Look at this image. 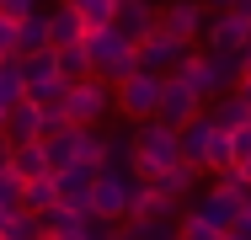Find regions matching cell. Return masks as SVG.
<instances>
[{
    "mask_svg": "<svg viewBox=\"0 0 251 240\" xmlns=\"http://www.w3.org/2000/svg\"><path fill=\"white\" fill-rule=\"evenodd\" d=\"M230 235H235V240H251V203H246V208H241V219L230 224Z\"/></svg>",
    "mask_w": 251,
    "mask_h": 240,
    "instance_id": "cell-29",
    "label": "cell"
},
{
    "mask_svg": "<svg viewBox=\"0 0 251 240\" xmlns=\"http://www.w3.org/2000/svg\"><path fill=\"white\" fill-rule=\"evenodd\" d=\"M176 160H182V134H176L171 123H160V118H145L139 134H134V155H128L134 176H160V171L176 166Z\"/></svg>",
    "mask_w": 251,
    "mask_h": 240,
    "instance_id": "cell-2",
    "label": "cell"
},
{
    "mask_svg": "<svg viewBox=\"0 0 251 240\" xmlns=\"http://www.w3.org/2000/svg\"><path fill=\"white\" fill-rule=\"evenodd\" d=\"M160 80H166V75H160V70H145V64H139V70H128V75L112 86V107H118L123 118H139V123H145V118H155Z\"/></svg>",
    "mask_w": 251,
    "mask_h": 240,
    "instance_id": "cell-3",
    "label": "cell"
},
{
    "mask_svg": "<svg viewBox=\"0 0 251 240\" xmlns=\"http://www.w3.org/2000/svg\"><path fill=\"white\" fill-rule=\"evenodd\" d=\"M155 16H160V11H155L150 0H118V11H112V27H118V32H128V38L139 43V38L155 27Z\"/></svg>",
    "mask_w": 251,
    "mask_h": 240,
    "instance_id": "cell-12",
    "label": "cell"
},
{
    "mask_svg": "<svg viewBox=\"0 0 251 240\" xmlns=\"http://www.w3.org/2000/svg\"><path fill=\"white\" fill-rule=\"evenodd\" d=\"M53 203H59V182H53V171H43V176H27V182H22V208L43 214V208H53Z\"/></svg>",
    "mask_w": 251,
    "mask_h": 240,
    "instance_id": "cell-18",
    "label": "cell"
},
{
    "mask_svg": "<svg viewBox=\"0 0 251 240\" xmlns=\"http://www.w3.org/2000/svg\"><path fill=\"white\" fill-rule=\"evenodd\" d=\"M5 166H11L22 182H27V176H43V171H53V166H49V149H43V139H22V144H11Z\"/></svg>",
    "mask_w": 251,
    "mask_h": 240,
    "instance_id": "cell-13",
    "label": "cell"
},
{
    "mask_svg": "<svg viewBox=\"0 0 251 240\" xmlns=\"http://www.w3.org/2000/svg\"><path fill=\"white\" fill-rule=\"evenodd\" d=\"M0 59H5V53H0Z\"/></svg>",
    "mask_w": 251,
    "mask_h": 240,
    "instance_id": "cell-34",
    "label": "cell"
},
{
    "mask_svg": "<svg viewBox=\"0 0 251 240\" xmlns=\"http://www.w3.org/2000/svg\"><path fill=\"white\" fill-rule=\"evenodd\" d=\"M5 155H11V144H5V134H0V166H5Z\"/></svg>",
    "mask_w": 251,
    "mask_h": 240,
    "instance_id": "cell-31",
    "label": "cell"
},
{
    "mask_svg": "<svg viewBox=\"0 0 251 240\" xmlns=\"http://www.w3.org/2000/svg\"><path fill=\"white\" fill-rule=\"evenodd\" d=\"M198 171H203V166H193V160H176V166H166V171H160V176H150V182L166 192L171 203H176V197H187V192L198 187Z\"/></svg>",
    "mask_w": 251,
    "mask_h": 240,
    "instance_id": "cell-15",
    "label": "cell"
},
{
    "mask_svg": "<svg viewBox=\"0 0 251 240\" xmlns=\"http://www.w3.org/2000/svg\"><path fill=\"white\" fill-rule=\"evenodd\" d=\"M5 112H11V107H0V128H5Z\"/></svg>",
    "mask_w": 251,
    "mask_h": 240,
    "instance_id": "cell-33",
    "label": "cell"
},
{
    "mask_svg": "<svg viewBox=\"0 0 251 240\" xmlns=\"http://www.w3.org/2000/svg\"><path fill=\"white\" fill-rule=\"evenodd\" d=\"M43 48H53L49 16H43V11H32V16H22V22H16V53H43Z\"/></svg>",
    "mask_w": 251,
    "mask_h": 240,
    "instance_id": "cell-16",
    "label": "cell"
},
{
    "mask_svg": "<svg viewBox=\"0 0 251 240\" xmlns=\"http://www.w3.org/2000/svg\"><path fill=\"white\" fill-rule=\"evenodd\" d=\"M187 48H193L187 38H176V32H171V27H166V22L155 16V27L145 32V38H139V64H145V70H160V75H166V70H176V64L187 59Z\"/></svg>",
    "mask_w": 251,
    "mask_h": 240,
    "instance_id": "cell-7",
    "label": "cell"
},
{
    "mask_svg": "<svg viewBox=\"0 0 251 240\" xmlns=\"http://www.w3.org/2000/svg\"><path fill=\"white\" fill-rule=\"evenodd\" d=\"M22 86H27V96L32 101H43V107H53V101H64V75H59V64H53V48H43V53H22Z\"/></svg>",
    "mask_w": 251,
    "mask_h": 240,
    "instance_id": "cell-5",
    "label": "cell"
},
{
    "mask_svg": "<svg viewBox=\"0 0 251 240\" xmlns=\"http://www.w3.org/2000/svg\"><path fill=\"white\" fill-rule=\"evenodd\" d=\"M235 96L246 101V112H251V70H241V80H235Z\"/></svg>",
    "mask_w": 251,
    "mask_h": 240,
    "instance_id": "cell-30",
    "label": "cell"
},
{
    "mask_svg": "<svg viewBox=\"0 0 251 240\" xmlns=\"http://www.w3.org/2000/svg\"><path fill=\"white\" fill-rule=\"evenodd\" d=\"M203 32H208V48L246 53V43H251V16H241V11H219V16L203 22Z\"/></svg>",
    "mask_w": 251,
    "mask_h": 240,
    "instance_id": "cell-10",
    "label": "cell"
},
{
    "mask_svg": "<svg viewBox=\"0 0 251 240\" xmlns=\"http://www.w3.org/2000/svg\"><path fill=\"white\" fill-rule=\"evenodd\" d=\"M182 235H193V240H219V230H214V224H208V219H203L198 208H193V214H187V219H182Z\"/></svg>",
    "mask_w": 251,
    "mask_h": 240,
    "instance_id": "cell-26",
    "label": "cell"
},
{
    "mask_svg": "<svg viewBox=\"0 0 251 240\" xmlns=\"http://www.w3.org/2000/svg\"><path fill=\"white\" fill-rule=\"evenodd\" d=\"M0 208H22V176L11 166H0Z\"/></svg>",
    "mask_w": 251,
    "mask_h": 240,
    "instance_id": "cell-25",
    "label": "cell"
},
{
    "mask_svg": "<svg viewBox=\"0 0 251 240\" xmlns=\"http://www.w3.org/2000/svg\"><path fill=\"white\" fill-rule=\"evenodd\" d=\"M86 53H91V75L101 80H123L128 70H139V43L128 38V32H118L112 22L107 27H86Z\"/></svg>",
    "mask_w": 251,
    "mask_h": 240,
    "instance_id": "cell-1",
    "label": "cell"
},
{
    "mask_svg": "<svg viewBox=\"0 0 251 240\" xmlns=\"http://www.w3.org/2000/svg\"><path fill=\"white\" fill-rule=\"evenodd\" d=\"M203 112V96L182 80V75H171L166 70V80H160V101H155V118L160 123H171V128H182L187 118H198Z\"/></svg>",
    "mask_w": 251,
    "mask_h": 240,
    "instance_id": "cell-8",
    "label": "cell"
},
{
    "mask_svg": "<svg viewBox=\"0 0 251 240\" xmlns=\"http://www.w3.org/2000/svg\"><path fill=\"white\" fill-rule=\"evenodd\" d=\"M75 160H91V166H101V160H107V139L97 134V123H80V139H75Z\"/></svg>",
    "mask_w": 251,
    "mask_h": 240,
    "instance_id": "cell-23",
    "label": "cell"
},
{
    "mask_svg": "<svg viewBox=\"0 0 251 240\" xmlns=\"http://www.w3.org/2000/svg\"><path fill=\"white\" fill-rule=\"evenodd\" d=\"M75 139H80V123H59L53 134H43V149H49V166H70L75 160Z\"/></svg>",
    "mask_w": 251,
    "mask_h": 240,
    "instance_id": "cell-17",
    "label": "cell"
},
{
    "mask_svg": "<svg viewBox=\"0 0 251 240\" xmlns=\"http://www.w3.org/2000/svg\"><path fill=\"white\" fill-rule=\"evenodd\" d=\"M49 38H53V48L86 38V22H80V11H75V5H59V11L49 16Z\"/></svg>",
    "mask_w": 251,
    "mask_h": 240,
    "instance_id": "cell-21",
    "label": "cell"
},
{
    "mask_svg": "<svg viewBox=\"0 0 251 240\" xmlns=\"http://www.w3.org/2000/svg\"><path fill=\"white\" fill-rule=\"evenodd\" d=\"M112 112V80L101 75H80L64 86V118L70 123H101Z\"/></svg>",
    "mask_w": 251,
    "mask_h": 240,
    "instance_id": "cell-4",
    "label": "cell"
},
{
    "mask_svg": "<svg viewBox=\"0 0 251 240\" xmlns=\"http://www.w3.org/2000/svg\"><path fill=\"white\" fill-rule=\"evenodd\" d=\"M128 187H134L128 171L101 160L97 182H91V214H101V219H128Z\"/></svg>",
    "mask_w": 251,
    "mask_h": 240,
    "instance_id": "cell-6",
    "label": "cell"
},
{
    "mask_svg": "<svg viewBox=\"0 0 251 240\" xmlns=\"http://www.w3.org/2000/svg\"><path fill=\"white\" fill-rule=\"evenodd\" d=\"M32 11H38V0H0V16H11V22L32 16Z\"/></svg>",
    "mask_w": 251,
    "mask_h": 240,
    "instance_id": "cell-27",
    "label": "cell"
},
{
    "mask_svg": "<svg viewBox=\"0 0 251 240\" xmlns=\"http://www.w3.org/2000/svg\"><path fill=\"white\" fill-rule=\"evenodd\" d=\"M241 208H246V187H241V182H225V176H219V187H208L198 197V214L219 235H230V224L241 219Z\"/></svg>",
    "mask_w": 251,
    "mask_h": 240,
    "instance_id": "cell-9",
    "label": "cell"
},
{
    "mask_svg": "<svg viewBox=\"0 0 251 240\" xmlns=\"http://www.w3.org/2000/svg\"><path fill=\"white\" fill-rule=\"evenodd\" d=\"M0 53H5V59L16 53V22H11V16H0Z\"/></svg>",
    "mask_w": 251,
    "mask_h": 240,
    "instance_id": "cell-28",
    "label": "cell"
},
{
    "mask_svg": "<svg viewBox=\"0 0 251 240\" xmlns=\"http://www.w3.org/2000/svg\"><path fill=\"white\" fill-rule=\"evenodd\" d=\"M22 96H27V86H22V53H11V59H0V107H11Z\"/></svg>",
    "mask_w": 251,
    "mask_h": 240,
    "instance_id": "cell-22",
    "label": "cell"
},
{
    "mask_svg": "<svg viewBox=\"0 0 251 240\" xmlns=\"http://www.w3.org/2000/svg\"><path fill=\"white\" fill-rule=\"evenodd\" d=\"M53 64H59V75H64V80H80V75H91L86 38H75V43H59V48H53Z\"/></svg>",
    "mask_w": 251,
    "mask_h": 240,
    "instance_id": "cell-19",
    "label": "cell"
},
{
    "mask_svg": "<svg viewBox=\"0 0 251 240\" xmlns=\"http://www.w3.org/2000/svg\"><path fill=\"white\" fill-rule=\"evenodd\" d=\"M241 70H251V43H246V53H241Z\"/></svg>",
    "mask_w": 251,
    "mask_h": 240,
    "instance_id": "cell-32",
    "label": "cell"
},
{
    "mask_svg": "<svg viewBox=\"0 0 251 240\" xmlns=\"http://www.w3.org/2000/svg\"><path fill=\"white\" fill-rule=\"evenodd\" d=\"M38 235H43V214H32V208H11L0 224V240H38Z\"/></svg>",
    "mask_w": 251,
    "mask_h": 240,
    "instance_id": "cell-20",
    "label": "cell"
},
{
    "mask_svg": "<svg viewBox=\"0 0 251 240\" xmlns=\"http://www.w3.org/2000/svg\"><path fill=\"white\" fill-rule=\"evenodd\" d=\"M53 182H59V203H75V208L91 214V182H97V166H91V160H70V166H59Z\"/></svg>",
    "mask_w": 251,
    "mask_h": 240,
    "instance_id": "cell-11",
    "label": "cell"
},
{
    "mask_svg": "<svg viewBox=\"0 0 251 240\" xmlns=\"http://www.w3.org/2000/svg\"><path fill=\"white\" fill-rule=\"evenodd\" d=\"M160 22H166L176 38H187V43H193V38L203 32V22H208V16H203V5H198V0H171V5L160 11Z\"/></svg>",
    "mask_w": 251,
    "mask_h": 240,
    "instance_id": "cell-14",
    "label": "cell"
},
{
    "mask_svg": "<svg viewBox=\"0 0 251 240\" xmlns=\"http://www.w3.org/2000/svg\"><path fill=\"white\" fill-rule=\"evenodd\" d=\"M64 5H75L86 27H107V22H112V11H118V0H64Z\"/></svg>",
    "mask_w": 251,
    "mask_h": 240,
    "instance_id": "cell-24",
    "label": "cell"
}]
</instances>
